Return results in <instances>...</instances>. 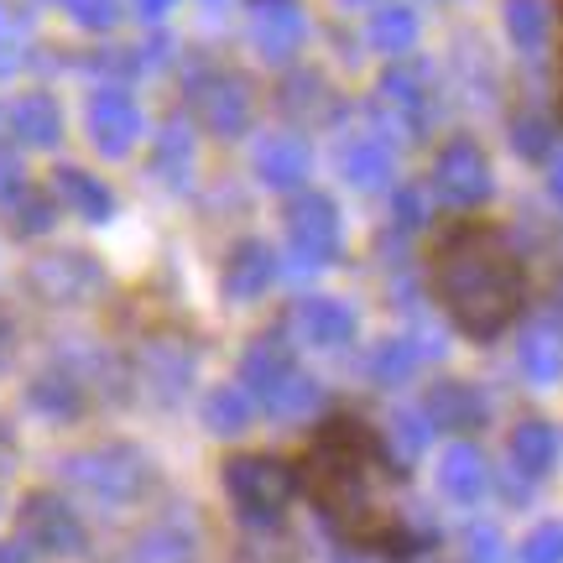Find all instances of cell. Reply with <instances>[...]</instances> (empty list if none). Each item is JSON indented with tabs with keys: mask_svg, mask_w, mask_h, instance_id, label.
Wrapping results in <instances>:
<instances>
[{
	"mask_svg": "<svg viewBox=\"0 0 563 563\" xmlns=\"http://www.w3.org/2000/svg\"><path fill=\"white\" fill-rule=\"evenodd\" d=\"M428 282H433V298L443 302V313L470 340H496L522 313L527 298L522 256L511 251L506 230L485 220H460L454 230H443L433 245V262H428Z\"/></svg>",
	"mask_w": 563,
	"mask_h": 563,
	"instance_id": "cell-1",
	"label": "cell"
},
{
	"mask_svg": "<svg viewBox=\"0 0 563 563\" xmlns=\"http://www.w3.org/2000/svg\"><path fill=\"white\" fill-rule=\"evenodd\" d=\"M391 475L397 470L386 460L382 439L361 418H329L298 464V485L313 496L323 522L344 543H386L391 538V511L376 496Z\"/></svg>",
	"mask_w": 563,
	"mask_h": 563,
	"instance_id": "cell-2",
	"label": "cell"
},
{
	"mask_svg": "<svg viewBox=\"0 0 563 563\" xmlns=\"http://www.w3.org/2000/svg\"><path fill=\"white\" fill-rule=\"evenodd\" d=\"M188 104L214 136H245L251 131V84L235 68H199L188 74Z\"/></svg>",
	"mask_w": 563,
	"mask_h": 563,
	"instance_id": "cell-3",
	"label": "cell"
},
{
	"mask_svg": "<svg viewBox=\"0 0 563 563\" xmlns=\"http://www.w3.org/2000/svg\"><path fill=\"white\" fill-rule=\"evenodd\" d=\"M292 481L298 475L272 454H241V460L224 464V490L235 496V506L251 522H277L287 496H292Z\"/></svg>",
	"mask_w": 563,
	"mask_h": 563,
	"instance_id": "cell-4",
	"label": "cell"
},
{
	"mask_svg": "<svg viewBox=\"0 0 563 563\" xmlns=\"http://www.w3.org/2000/svg\"><path fill=\"white\" fill-rule=\"evenodd\" d=\"M433 188H439L443 203L454 209H475V203L490 199L496 188V173H490V157L475 136H449L433 157Z\"/></svg>",
	"mask_w": 563,
	"mask_h": 563,
	"instance_id": "cell-5",
	"label": "cell"
},
{
	"mask_svg": "<svg viewBox=\"0 0 563 563\" xmlns=\"http://www.w3.org/2000/svg\"><path fill=\"white\" fill-rule=\"evenodd\" d=\"M84 125L100 157H131V146L141 141L146 121H141V104L125 84H100L89 100H84Z\"/></svg>",
	"mask_w": 563,
	"mask_h": 563,
	"instance_id": "cell-6",
	"label": "cell"
},
{
	"mask_svg": "<svg viewBox=\"0 0 563 563\" xmlns=\"http://www.w3.org/2000/svg\"><path fill=\"white\" fill-rule=\"evenodd\" d=\"M287 241L308 266H329L340 256V209L329 194H298L287 203Z\"/></svg>",
	"mask_w": 563,
	"mask_h": 563,
	"instance_id": "cell-7",
	"label": "cell"
},
{
	"mask_svg": "<svg viewBox=\"0 0 563 563\" xmlns=\"http://www.w3.org/2000/svg\"><path fill=\"white\" fill-rule=\"evenodd\" d=\"M16 527H21V543L42 548V553H79L84 548V522L58 496H42V490L21 501Z\"/></svg>",
	"mask_w": 563,
	"mask_h": 563,
	"instance_id": "cell-8",
	"label": "cell"
},
{
	"mask_svg": "<svg viewBox=\"0 0 563 563\" xmlns=\"http://www.w3.org/2000/svg\"><path fill=\"white\" fill-rule=\"evenodd\" d=\"M308 37L298 0H251V42L266 63H287Z\"/></svg>",
	"mask_w": 563,
	"mask_h": 563,
	"instance_id": "cell-9",
	"label": "cell"
},
{
	"mask_svg": "<svg viewBox=\"0 0 563 563\" xmlns=\"http://www.w3.org/2000/svg\"><path fill=\"white\" fill-rule=\"evenodd\" d=\"M26 282H32L47 302H79L84 292L100 282V266H95V256L58 251V256H42V262L26 272Z\"/></svg>",
	"mask_w": 563,
	"mask_h": 563,
	"instance_id": "cell-10",
	"label": "cell"
},
{
	"mask_svg": "<svg viewBox=\"0 0 563 563\" xmlns=\"http://www.w3.org/2000/svg\"><path fill=\"white\" fill-rule=\"evenodd\" d=\"M5 131H11V141H21V146H58L63 141V110L58 100L47 95V89H26V95H16V100L5 104Z\"/></svg>",
	"mask_w": 563,
	"mask_h": 563,
	"instance_id": "cell-11",
	"label": "cell"
},
{
	"mask_svg": "<svg viewBox=\"0 0 563 563\" xmlns=\"http://www.w3.org/2000/svg\"><path fill=\"white\" fill-rule=\"evenodd\" d=\"M308 167H313V152H308V141L292 136V131H277V136H266L256 146V178L266 188H298L308 178Z\"/></svg>",
	"mask_w": 563,
	"mask_h": 563,
	"instance_id": "cell-12",
	"label": "cell"
},
{
	"mask_svg": "<svg viewBox=\"0 0 563 563\" xmlns=\"http://www.w3.org/2000/svg\"><path fill=\"white\" fill-rule=\"evenodd\" d=\"M74 475L100 496H131L141 485V460L131 449H95V454L74 460Z\"/></svg>",
	"mask_w": 563,
	"mask_h": 563,
	"instance_id": "cell-13",
	"label": "cell"
},
{
	"mask_svg": "<svg viewBox=\"0 0 563 563\" xmlns=\"http://www.w3.org/2000/svg\"><path fill=\"white\" fill-rule=\"evenodd\" d=\"M53 194H58V203H68L79 220L89 224H104L110 214H115V194L104 188L95 173H84V167H53Z\"/></svg>",
	"mask_w": 563,
	"mask_h": 563,
	"instance_id": "cell-14",
	"label": "cell"
},
{
	"mask_svg": "<svg viewBox=\"0 0 563 563\" xmlns=\"http://www.w3.org/2000/svg\"><path fill=\"white\" fill-rule=\"evenodd\" d=\"M272 277H277V256H272V245H262V241H241L230 251V262H224V292L241 302L266 292Z\"/></svg>",
	"mask_w": 563,
	"mask_h": 563,
	"instance_id": "cell-15",
	"label": "cell"
},
{
	"mask_svg": "<svg viewBox=\"0 0 563 563\" xmlns=\"http://www.w3.org/2000/svg\"><path fill=\"white\" fill-rule=\"evenodd\" d=\"M340 173L355 188H386L391 183V146L382 136H350L340 146Z\"/></svg>",
	"mask_w": 563,
	"mask_h": 563,
	"instance_id": "cell-16",
	"label": "cell"
},
{
	"mask_svg": "<svg viewBox=\"0 0 563 563\" xmlns=\"http://www.w3.org/2000/svg\"><path fill=\"white\" fill-rule=\"evenodd\" d=\"M365 37H371L376 53L402 58V53L418 47V11H412V5H376V11H371V26H365Z\"/></svg>",
	"mask_w": 563,
	"mask_h": 563,
	"instance_id": "cell-17",
	"label": "cell"
},
{
	"mask_svg": "<svg viewBox=\"0 0 563 563\" xmlns=\"http://www.w3.org/2000/svg\"><path fill=\"white\" fill-rule=\"evenodd\" d=\"M152 178H162L167 188H183L194 178V136L183 125H167L152 146Z\"/></svg>",
	"mask_w": 563,
	"mask_h": 563,
	"instance_id": "cell-18",
	"label": "cell"
},
{
	"mask_svg": "<svg viewBox=\"0 0 563 563\" xmlns=\"http://www.w3.org/2000/svg\"><path fill=\"white\" fill-rule=\"evenodd\" d=\"M298 323H302V334H308L313 344H344L350 334H355V313H350L344 302H334V298L302 302Z\"/></svg>",
	"mask_w": 563,
	"mask_h": 563,
	"instance_id": "cell-19",
	"label": "cell"
},
{
	"mask_svg": "<svg viewBox=\"0 0 563 563\" xmlns=\"http://www.w3.org/2000/svg\"><path fill=\"white\" fill-rule=\"evenodd\" d=\"M5 214H11V235H21V241L47 235L53 220H58V194H47V188H21L16 199L5 203Z\"/></svg>",
	"mask_w": 563,
	"mask_h": 563,
	"instance_id": "cell-20",
	"label": "cell"
},
{
	"mask_svg": "<svg viewBox=\"0 0 563 563\" xmlns=\"http://www.w3.org/2000/svg\"><path fill=\"white\" fill-rule=\"evenodd\" d=\"M428 412H433V422H443V428H470V422H481L485 407H481V397H475L470 386L443 382V386H433Z\"/></svg>",
	"mask_w": 563,
	"mask_h": 563,
	"instance_id": "cell-21",
	"label": "cell"
},
{
	"mask_svg": "<svg viewBox=\"0 0 563 563\" xmlns=\"http://www.w3.org/2000/svg\"><path fill=\"white\" fill-rule=\"evenodd\" d=\"M501 16H506V32H511L517 47H543V37H548V5L543 0H506Z\"/></svg>",
	"mask_w": 563,
	"mask_h": 563,
	"instance_id": "cell-22",
	"label": "cell"
},
{
	"mask_svg": "<svg viewBox=\"0 0 563 563\" xmlns=\"http://www.w3.org/2000/svg\"><path fill=\"white\" fill-rule=\"evenodd\" d=\"M553 449H559V443H553V428H548V422H522L517 439H511V460L522 464L527 475H543L548 464H553Z\"/></svg>",
	"mask_w": 563,
	"mask_h": 563,
	"instance_id": "cell-23",
	"label": "cell"
},
{
	"mask_svg": "<svg viewBox=\"0 0 563 563\" xmlns=\"http://www.w3.org/2000/svg\"><path fill=\"white\" fill-rule=\"evenodd\" d=\"M26 42H32V16L16 5H0V79L26 63Z\"/></svg>",
	"mask_w": 563,
	"mask_h": 563,
	"instance_id": "cell-24",
	"label": "cell"
},
{
	"mask_svg": "<svg viewBox=\"0 0 563 563\" xmlns=\"http://www.w3.org/2000/svg\"><path fill=\"white\" fill-rule=\"evenodd\" d=\"M481 485H485V475H481V454H475V449H454V454L443 460V490H449V496L475 501Z\"/></svg>",
	"mask_w": 563,
	"mask_h": 563,
	"instance_id": "cell-25",
	"label": "cell"
},
{
	"mask_svg": "<svg viewBox=\"0 0 563 563\" xmlns=\"http://www.w3.org/2000/svg\"><path fill=\"white\" fill-rule=\"evenodd\" d=\"M58 5L84 32H115L125 16V0H58Z\"/></svg>",
	"mask_w": 563,
	"mask_h": 563,
	"instance_id": "cell-26",
	"label": "cell"
},
{
	"mask_svg": "<svg viewBox=\"0 0 563 563\" xmlns=\"http://www.w3.org/2000/svg\"><path fill=\"white\" fill-rule=\"evenodd\" d=\"M511 146H517V157H527V162H548L553 131H548L543 115H517V121H511Z\"/></svg>",
	"mask_w": 563,
	"mask_h": 563,
	"instance_id": "cell-27",
	"label": "cell"
},
{
	"mask_svg": "<svg viewBox=\"0 0 563 563\" xmlns=\"http://www.w3.org/2000/svg\"><path fill=\"white\" fill-rule=\"evenodd\" d=\"M203 418H209V428H214V433H241L251 412H245L241 391H214V397L203 402Z\"/></svg>",
	"mask_w": 563,
	"mask_h": 563,
	"instance_id": "cell-28",
	"label": "cell"
},
{
	"mask_svg": "<svg viewBox=\"0 0 563 563\" xmlns=\"http://www.w3.org/2000/svg\"><path fill=\"white\" fill-rule=\"evenodd\" d=\"M141 63H146V58H141L136 47H104V53H95V58H89V68H95V74H110V79H131Z\"/></svg>",
	"mask_w": 563,
	"mask_h": 563,
	"instance_id": "cell-29",
	"label": "cell"
},
{
	"mask_svg": "<svg viewBox=\"0 0 563 563\" xmlns=\"http://www.w3.org/2000/svg\"><path fill=\"white\" fill-rule=\"evenodd\" d=\"M21 188H32V183H26V167H21V152L11 141H0V203H11Z\"/></svg>",
	"mask_w": 563,
	"mask_h": 563,
	"instance_id": "cell-30",
	"label": "cell"
},
{
	"mask_svg": "<svg viewBox=\"0 0 563 563\" xmlns=\"http://www.w3.org/2000/svg\"><path fill=\"white\" fill-rule=\"evenodd\" d=\"M563 559V532L559 527H538L527 538V563H559Z\"/></svg>",
	"mask_w": 563,
	"mask_h": 563,
	"instance_id": "cell-31",
	"label": "cell"
},
{
	"mask_svg": "<svg viewBox=\"0 0 563 563\" xmlns=\"http://www.w3.org/2000/svg\"><path fill=\"white\" fill-rule=\"evenodd\" d=\"M32 402H37V407H47V412H68V407H74V386H68V382H58V376H53V382L42 376V382H37V391H32Z\"/></svg>",
	"mask_w": 563,
	"mask_h": 563,
	"instance_id": "cell-32",
	"label": "cell"
},
{
	"mask_svg": "<svg viewBox=\"0 0 563 563\" xmlns=\"http://www.w3.org/2000/svg\"><path fill=\"white\" fill-rule=\"evenodd\" d=\"M527 365H532L538 376H553V371H559V350H553V340L538 334V340L527 344Z\"/></svg>",
	"mask_w": 563,
	"mask_h": 563,
	"instance_id": "cell-33",
	"label": "cell"
},
{
	"mask_svg": "<svg viewBox=\"0 0 563 563\" xmlns=\"http://www.w3.org/2000/svg\"><path fill=\"white\" fill-rule=\"evenodd\" d=\"M418 209H422V199L412 194V188H402V194H397V224L412 230V224H418Z\"/></svg>",
	"mask_w": 563,
	"mask_h": 563,
	"instance_id": "cell-34",
	"label": "cell"
},
{
	"mask_svg": "<svg viewBox=\"0 0 563 563\" xmlns=\"http://www.w3.org/2000/svg\"><path fill=\"white\" fill-rule=\"evenodd\" d=\"M131 5H136L141 16H152V21H157V16H167V11H173V0H131Z\"/></svg>",
	"mask_w": 563,
	"mask_h": 563,
	"instance_id": "cell-35",
	"label": "cell"
},
{
	"mask_svg": "<svg viewBox=\"0 0 563 563\" xmlns=\"http://www.w3.org/2000/svg\"><path fill=\"white\" fill-rule=\"evenodd\" d=\"M0 563H26V553H21V543H11V548L0 543Z\"/></svg>",
	"mask_w": 563,
	"mask_h": 563,
	"instance_id": "cell-36",
	"label": "cell"
},
{
	"mask_svg": "<svg viewBox=\"0 0 563 563\" xmlns=\"http://www.w3.org/2000/svg\"><path fill=\"white\" fill-rule=\"evenodd\" d=\"M548 183H553V194H559V199H563V157L553 162V178H548Z\"/></svg>",
	"mask_w": 563,
	"mask_h": 563,
	"instance_id": "cell-37",
	"label": "cell"
},
{
	"mask_svg": "<svg viewBox=\"0 0 563 563\" xmlns=\"http://www.w3.org/2000/svg\"><path fill=\"white\" fill-rule=\"evenodd\" d=\"M559 121H563V42H559Z\"/></svg>",
	"mask_w": 563,
	"mask_h": 563,
	"instance_id": "cell-38",
	"label": "cell"
},
{
	"mask_svg": "<svg viewBox=\"0 0 563 563\" xmlns=\"http://www.w3.org/2000/svg\"><path fill=\"white\" fill-rule=\"evenodd\" d=\"M5 340H11V329H5V323H0V355H5Z\"/></svg>",
	"mask_w": 563,
	"mask_h": 563,
	"instance_id": "cell-39",
	"label": "cell"
}]
</instances>
